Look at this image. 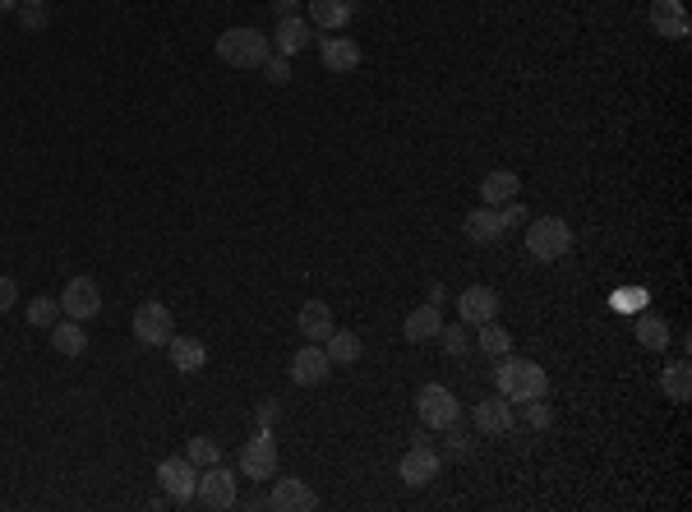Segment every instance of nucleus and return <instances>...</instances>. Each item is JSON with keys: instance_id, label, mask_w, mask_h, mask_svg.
Segmentation results:
<instances>
[{"instance_id": "nucleus-26", "label": "nucleus", "mask_w": 692, "mask_h": 512, "mask_svg": "<svg viewBox=\"0 0 692 512\" xmlns=\"http://www.w3.org/2000/svg\"><path fill=\"white\" fill-rule=\"evenodd\" d=\"M323 351H328V360H333V365H356L365 346H360L356 333H346V328H333V333H328V342H323Z\"/></svg>"}, {"instance_id": "nucleus-15", "label": "nucleus", "mask_w": 692, "mask_h": 512, "mask_svg": "<svg viewBox=\"0 0 692 512\" xmlns=\"http://www.w3.org/2000/svg\"><path fill=\"white\" fill-rule=\"evenodd\" d=\"M310 37H314V28H310V19H300V14H287V19H277V33L268 37L273 42V51L277 56H300V51L310 47Z\"/></svg>"}, {"instance_id": "nucleus-22", "label": "nucleus", "mask_w": 692, "mask_h": 512, "mask_svg": "<svg viewBox=\"0 0 692 512\" xmlns=\"http://www.w3.org/2000/svg\"><path fill=\"white\" fill-rule=\"evenodd\" d=\"M462 231H466V240H476V245H494V240L503 236V222H499V208H471L466 213V222H462Z\"/></svg>"}, {"instance_id": "nucleus-37", "label": "nucleus", "mask_w": 692, "mask_h": 512, "mask_svg": "<svg viewBox=\"0 0 692 512\" xmlns=\"http://www.w3.org/2000/svg\"><path fill=\"white\" fill-rule=\"evenodd\" d=\"M277 416H282V406H277L273 397H268V402H259V406H254V425H259V429H268Z\"/></svg>"}, {"instance_id": "nucleus-27", "label": "nucleus", "mask_w": 692, "mask_h": 512, "mask_svg": "<svg viewBox=\"0 0 692 512\" xmlns=\"http://www.w3.org/2000/svg\"><path fill=\"white\" fill-rule=\"evenodd\" d=\"M637 342H642L646 351H665V346L674 342V333H669V323L660 319V314H637Z\"/></svg>"}, {"instance_id": "nucleus-9", "label": "nucleus", "mask_w": 692, "mask_h": 512, "mask_svg": "<svg viewBox=\"0 0 692 512\" xmlns=\"http://www.w3.org/2000/svg\"><path fill=\"white\" fill-rule=\"evenodd\" d=\"M194 503H203V508H236V476L222 462L203 466L199 485H194Z\"/></svg>"}, {"instance_id": "nucleus-42", "label": "nucleus", "mask_w": 692, "mask_h": 512, "mask_svg": "<svg viewBox=\"0 0 692 512\" xmlns=\"http://www.w3.org/2000/svg\"><path fill=\"white\" fill-rule=\"evenodd\" d=\"M24 5H42V0H24Z\"/></svg>"}, {"instance_id": "nucleus-25", "label": "nucleus", "mask_w": 692, "mask_h": 512, "mask_svg": "<svg viewBox=\"0 0 692 512\" xmlns=\"http://www.w3.org/2000/svg\"><path fill=\"white\" fill-rule=\"evenodd\" d=\"M660 388H665L669 402H688L692 397V365L688 360H674V365H665V374H660Z\"/></svg>"}, {"instance_id": "nucleus-29", "label": "nucleus", "mask_w": 692, "mask_h": 512, "mask_svg": "<svg viewBox=\"0 0 692 512\" xmlns=\"http://www.w3.org/2000/svg\"><path fill=\"white\" fill-rule=\"evenodd\" d=\"M185 457H190L199 471H203V466H217V462H222V443L208 439V434H194V439L185 443Z\"/></svg>"}, {"instance_id": "nucleus-3", "label": "nucleus", "mask_w": 692, "mask_h": 512, "mask_svg": "<svg viewBox=\"0 0 692 512\" xmlns=\"http://www.w3.org/2000/svg\"><path fill=\"white\" fill-rule=\"evenodd\" d=\"M573 250V227L563 217H536L526 222V254L536 263H559Z\"/></svg>"}, {"instance_id": "nucleus-36", "label": "nucleus", "mask_w": 692, "mask_h": 512, "mask_svg": "<svg viewBox=\"0 0 692 512\" xmlns=\"http://www.w3.org/2000/svg\"><path fill=\"white\" fill-rule=\"evenodd\" d=\"M448 457H457V462L471 457V434H462L457 425H448Z\"/></svg>"}, {"instance_id": "nucleus-32", "label": "nucleus", "mask_w": 692, "mask_h": 512, "mask_svg": "<svg viewBox=\"0 0 692 512\" xmlns=\"http://www.w3.org/2000/svg\"><path fill=\"white\" fill-rule=\"evenodd\" d=\"M522 416H526V425H531V429H549V425H554V411L545 406V397H531Z\"/></svg>"}, {"instance_id": "nucleus-33", "label": "nucleus", "mask_w": 692, "mask_h": 512, "mask_svg": "<svg viewBox=\"0 0 692 512\" xmlns=\"http://www.w3.org/2000/svg\"><path fill=\"white\" fill-rule=\"evenodd\" d=\"M263 79H268V84H287V79H291V60L273 51V56L263 60Z\"/></svg>"}, {"instance_id": "nucleus-14", "label": "nucleus", "mask_w": 692, "mask_h": 512, "mask_svg": "<svg viewBox=\"0 0 692 512\" xmlns=\"http://www.w3.org/2000/svg\"><path fill=\"white\" fill-rule=\"evenodd\" d=\"M457 310H462L466 328H480V323L499 319V296H494L490 286H466L462 296H457Z\"/></svg>"}, {"instance_id": "nucleus-17", "label": "nucleus", "mask_w": 692, "mask_h": 512, "mask_svg": "<svg viewBox=\"0 0 692 512\" xmlns=\"http://www.w3.org/2000/svg\"><path fill=\"white\" fill-rule=\"evenodd\" d=\"M513 402L508 397H485V402L476 406V429L480 434H490V439H503L508 429H513Z\"/></svg>"}, {"instance_id": "nucleus-20", "label": "nucleus", "mask_w": 692, "mask_h": 512, "mask_svg": "<svg viewBox=\"0 0 692 512\" xmlns=\"http://www.w3.org/2000/svg\"><path fill=\"white\" fill-rule=\"evenodd\" d=\"M296 328L305 333V342H328V333H333V310L323 305V300H305L296 314Z\"/></svg>"}, {"instance_id": "nucleus-38", "label": "nucleus", "mask_w": 692, "mask_h": 512, "mask_svg": "<svg viewBox=\"0 0 692 512\" xmlns=\"http://www.w3.org/2000/svg\"><path fill=\"white\" fill-rule=\"evenodd\" d=\"M14 300H19V286H14V277H0V314L14 310Z\"/></svg>"}, {"instance_id": "nucleus-24", "label": "nucleus", "mask_w": 692, "mask_h": 512, "mask_svg": "<svg viewBox=\"0 0 692 512\" xmlns=\"http://www.w3.org/2000/svg\"><path fill=\"white\" fill-rule=\"evenodd\" d=\"M51 346H56L60 356H70V360H79L88 351V333H84V323L79 319H65V323H51Z\"/></svg>"}, {"instance_id": "nucleus-4", "label": "nucleus", "mask_w": 692, "mask_h": 512, "mask_svg": "<svg viewBox=\"0 0 692 512\" xmlns=\"http://www.w3.org/2000/svg\"><path fill=\"white\" fill-rule=\"evenodd\" d=\"M416 416L425 429H448L462 420V402H457L453 388H443V383H425L416 393Z\"/></svg>"}, {"instance_id": "nucleus-11", "label": "nucleus", "mask_w": 692, "mask_h": 512, "mask_svg": "<svg viewBox=\"0 0 692 512\" xmlns=\"http://www.w3.org/2000/svg\"><path fill=\"white\" fill-rule=\"evenodd\" d=\"M439 466L443 462H439V453H434L430 443H411V448L402 453V462H397V476H402L411 489H425L434 476H439Z\"/></svg>"}, {"instance_id": "nucleus-19", "label": "nucleus", "mask_w": 692, "mask_h": 512, "mask_svg": "<svg viewBox=\"0 0 692 512\" xmlns=\"http://www.w3.org/2000/svg\"><path fill=\"white\" fill-rule=\"evenodd\" d=\"M167 356H171V365H176L180 374H199L203 365H208V346H203L199 337L176 333V337L167 342Z\"/></svg>"}, {"instance_id": "nucleus-28", "label": "nucleus", "mask_w": 692, "mask_h": 512, "mask_svg": "<svg viewBox=\"0 0 692 512\" xmlns=\"http://www.w3.org/2000/svg\"><path fill=\"white\" fill-rule=\"evenodd\" d=\"M476 342H480V351H485V356H508V351H513V333H508V328H499V323H480V333H476Z\"/></svg>"}, {"instance_id": "nucleus-21", "label": "nucleus", "mask_w": 692, "mask_h": 512, "mask_svg": "<svg viewBox=\"0 0 692 512\" xmlns=\"http://www.w3.org/2000/svg\"><path fill=\"white\" fill-rule=\"evenodd\" d=\"M351 0H310V28L319 33H342L351 24Z\"/></svg>"}, {"instance_id": "nucleus-39", "label": "nucleus", "mask_w": 692, "mask_h": 512, "mask_svg": "<svg viewBox=\"0 0 692 512\" xmlns=\"http://www.w3.org/2000/svg\"><path fill=\"white\" fill-rule=\"evenodd\" d=\"M24 28H33V33H37V28H47V10H42V5H28V10H24Z\"/></svg>"}, {"instance_id": "nucleus-30", "label": "nucleus", "mask_w": 692, "mask_h": 512, "mask_svg": "<svg viewBox=\"0 0 692 512\" xmlns=\"http://www.w3.org/2000/svg\"><path fill=\"white\" fill-rule=\"evenodd\" d=\"M60 319V300L56 296H37L33 305H28V323H33V328H47L51 333V323Z\"/></svg>"}, {"instance_id": "nucleus-31", "label": "nucleus", "mask_w": 692, "mask_h": 512, "mask_svg": "<svg viewBox=\"0 0 692 512\" xmlns=\"http://www.w3.org/2000/svg\"><path fill=\"white\" fill-rule=\"evenodd\" d=\"M443 351H448V356L453 360H462L466 351H471V333H466V323H457V328H448V323H443Z\"/></svg>"}, {"instance_id": "nucleus-35", "label": "nucleus", "mask_w": 692, "mask_h": 512, "mask_svg": "<svg viewBox=\"0 0 692 512\" xmlns=\"http://www.w3.org/2000/svg\"><path fill=\"white\" fill-rule=\"evenodd\" d=\"M614 310H642L646 305V291L642 286H623V291H614V300H609Z\"/></svg>"}, {"instance_id": "nucleus-16", "label": "nucleus", "mask_w": 692, "mask_h": 512, "mask_svg": "<svg viewBox=\"0 0 692 512\" xmlns=\"http://www.w3.org/2000/svg\"><path fill=\"white\" fill-rule=\"evenodd\" d=\"M651 28L669 42H683L692 33L688 24V10H683V0H651Z\"/></svg>"}, {"instance_id": "nucleus-41", "label": "nucleus", "mask_w": 692, "mask_h": 512, "mask_svg": "<svg viewBox=\"0 0 692 512\" xmlns=\"http://www.w3.org/2000/svg\"><path fill=\"white\" fill-rule=\"evenodd\" d=\"M14 5H19V0H0V14H5V10H14Z\"/></svg>"}, {"instance_id": "nucleus-18", "label": "nucleus", "mask_w": 692, "mask_h": 512, "mask_svg": "<svg viewBox=\"0 0 692 512\" xmlns=\"http://www.w3.org/2000/svg\"><path fill=\"white\" fill-rule=\"evenodd\" d=\"M402 333H406V342H434V337L443 333V314H439V305H416V310L406 314V323H402Z\"/></svg>"}, {"instance_id": "nucleus-23", "label": "nucleus", "mask_w": 692, "mask_h": 512, "mask_svg": "<svg viewBox=\"0 0 692 512\" xmlns=\"http://www.w3.org/2000/svg\"><path fill=\"white\" fill-rule=\"evenodd\" d=\"M517 190H522V180H517V171L499 167V171H490V176L480 180V203H485V208H499V203L517 199Z\"/></svg>"}, {"instance_id": "nucleus-34", "label": "nucleus", "mask_w": 692, "mask_h": 512, "mask_svg": "<svg viewBox=\"0 0 692 512\" xmlns=\"http://www.w3.org/2000/svg\"><path fill=\"white\" fill-rule=\"evenodd\" d=\"M499 222H503V231H513V227H522V222H531V217H526V208H522V199L499 203Z\"/></svg>"}, {"instance_id": "nucleus-7", "label": "nucleus", "mask_w": 692, "mask_h": 512, "mask_svg": "<svg viewBox=\"0 0 692 512\" xmlns=\"http://www.w3.org/2000/svg\"><path fill=\"white\" fill-rule=\"evenodd\" d=\"M134 337H139V346H167L171 337H176V319H171V310L162 305V300H144L139 310H134Z\"/></svg>"}, {"instance_id": "nucleus-10", "label": "nucleus", "mask_w": 692, "mask_h": 512, "mask_svg": "<svg viewBox=\"0 0 692 512\" xmlns=\"http://www.w3.org/2000/svg\"><path fill=\"white\" fill-rule=\"evenodd\" d=\"M328 374H333V360H328L323 342H305L296 356H291V383H296V388H319Z\"/></svg>"}, {"instance_id": "nucleus-2", "label": "nucleus", "mask_w": 692, "mask_h": 512, "mask_svg": "<svg viewBox=\"0 0 692 512\" xmlns=\"http://www.w3.org/2000/svg\"><path fill=\"white\" fill-rule=\"evenodd\" d=\"M273 56V42L259 28H227L217 37V60L231 70H263V60Z\"/></svg>"}, {"instance_id": "nucleus-12", "label": "nucleus", "mask_w": 692, "mask_h": 512, "mask_svg": "<svg viewBox=\"0 0 692 512\" xmlns=\"http://www.w3.org/2000/svg\"><path fill=\"white\" fill-rule=\"evenodd\" d=\"M319 60H323V70H333V74H351L360 70V60H365V51L351 42V37H337V33H323L319 37Z\"/></svg>"}, {"instance_id": "nucleus-5", "label": "nucleus", "mask_w": 692, "mask_h": 512, "mask_svg": "<svg viewBox=\"0 0 692 512\" xmlns=\"http://www.w3.org/2000/svg\"><path fill=\"white\" fill-rule=\"evenodd\" d=\"M56 300H60V314H65V319L88 323L102 314V286H97L93 277H70V282L60 286Z\"/></svg>"}, {"instance_id": "nucleus-1", "label": "nucleus", "mask_w": 692, "mask_h": 512, "mask_svg": "<svg viewBox=\"0 0 692 512\" xmlns=\"http://www.w3.org/2000/svg\"><path fill=\"white\" fill-rule=\"evenodd\" d=\"M494 388H499V397H508V402H531V397H545L549 393V374L540 370L536 360L526 356H499V365H494Z\"/></svg>"}, {"instance_id": "nucleus-6", "label": "nucleus", "mask_w": 692, "mask_h": 512, "mask_svg": "<svg viewBox=\"0 0 692 512\" xmlns=\"http://www.w3.org/2000/svg\"><path fill=\"white\" fill-rule=\"evenodd\" d=\"M157 485H162V494H167L171 503H194V485H199V466L190 462V457H162L157 462Z\"/></svg>"}, {"instance_id": "nucleus-40", "label": "nucleus", "mask_w": 692, "mask_h": 512, "mask_svg": "<svg viewBox=\"0 0 692 512\" xmlns=\"http://www.w3.org/2000/svg\"><path fill=\"white\" fill-rule=\"evenodd\" d=\"M273 10H277V19H287V14L300 10V0H273Z\"/></svg>"}, {"instance_id": "nucleus-13", "label": "nucleus", "mask_w": 692, "mask_h": 512, "mask_svg": "<svg viewBox=\"0 0 692 512\" xmlns=\"http://www.w3.org/2000/svg\"><path fill=\"white\" fill-rule=\"evenodd\" d=\"M268 508L273 512H314L319 508V494H314L305 480H277L273 485V494H268Z\"/></svg>"}, {"instance_id": "nucleus-8", "label": "nucleus", "mask_w": 692, "mask_h": 512, "mask_svg": "<svg viewBox=\"0 0 692 512\" xmlns=\"http://www.w3.org/2000/svg\"><path fill=\"white\" fill-rule=\"evenodd\" d=\"M240 471L250 480H273L277 476V439L268 429H254L250 439L240 443Z\"/></svg>"}]
</instances>
